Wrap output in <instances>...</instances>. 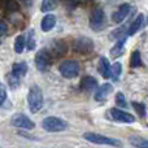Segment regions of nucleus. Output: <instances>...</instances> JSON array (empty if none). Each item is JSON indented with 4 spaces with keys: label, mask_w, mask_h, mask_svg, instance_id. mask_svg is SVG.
<instances>
[{
    "label": "nucleus",
    "mask_w": 148,
    "mask_h": 148,
    "mask_svg": "<svg viewBox=\"0 0 148 148\" xmlns=\"http://www.w3.org/2000/svg\"><path fill=\"white\" fill-rule=\"evenodd\" d=\"M74 51L82 55H88L94 51V42L87 36H79L74 42Z\"/></svg>",
    "instance_id": "nucleus-7"
},
{
    "label": "nucleus",
    "mask_w": 148,
    "mask_h": 148,
    "mask_svg": "<svg viewBox=\"0 0 148 148\" xmlns=\"http://www.w3.org/2000/svg\"><path fill=\"white\" fill-rule=\"evenodd\" d=\"M143 22H144V16L140 13V14H138V17H136L135 20L133 21V23L130 25L129 31H127V35H134V34L143 26Z\"/></svg>",
    "instance_id": "nucleus-16"
},
{
    "label": "nucleus",
    "mask_w": 148,
    "mask_h": 148,
    "mask_svg": "<svg viewBox=\"0 0 148 148\" xmlns=\"http://www.w3.org/2000/svg\"><path fill=\"white\" fill-rule=\"evenodd\" d=\"M133 107L135 108V110H136V113H138L140 117H144L146 116V107H144V104H142V103H136V101H134L133 103Z\"/></svg>",
    "instance_id": "nucleus-26"
},
{
    "label": "nucleus",
    "mask_w": 148,
    "mask_h": 148,
    "mask_svg": "<svg viewBox=\"0 0 148 148\" xmlns=\"http://www.w3.org/2000/svg\"><path fill=\"white\" fill-rule=\"evenodd\" d=\"M110 91H112V84L110 83H104L96 91V94H95V100H96V101H101V100H104L105 97L110 94Z\"/></svg>",
    "instance_id": "nucleus-15"
},
{
    "label": "nucleus",
    "mask_w": 148,
    "mask_h": 148,
    "mask_svg": "<svg viewBox=\"0 0 148 148\" xmlns=\"http://www.w3.org/2000/svg\"><path fill=\"white\" fill-rule=\"evenodd\" d=\"M12 73L14 75H17L18 78L25 77L26 73H27V65H26V62H16L12 66Z\"/></svg>",
    "instance_id": "nucleus-18"
},
{
    "label": "nucleus",
    "mask_w": 148,
    "mask_h": 148,
    "mask_svg": "<svg viewBox=\"0 0 148 148\" xmlns=\"http://www.w3.org/2000/svg\"><path fill=\"white\" fill-rule=\"evenodd\" d=\"M0 44H1V42H0Z\"/></svg>",
    "instance_id": "nucleus-31"
},
{
    "label": "nucleus",
    "mask_w": 148,
    "mask_h": 148,
    "mask_svg": "<svg viewBox=\"0 0 148 148\" xmlns=\"http://www.w3.org/2000/svg\"><path fill=\"white\" fill-rule=\"evenodd\" d=\"M116 103H117V105H120V107L126 108V105H127V103H126L125 95H123L122 92H118V94L116 95Z\"/></svg>",
    "instance_id": "nucleus-27"
},
{
    "label": "nucleus",
    "mask_w": 148,
    "mask_h": 148,
    "mask_svg": "<svg viewBox=\"0 0 148 148\" xmlns=\"http://www.w3.org/2000/svg\"><path fill=\"white\" fill-rule=\"evenodd\" d=\"M107 26V17L101 8H95L90 16V27L94 31H101Z\"/></svg>",
    "instance_id": "nucleus-4"
},
{
    "label": "nucleus",
    "mask_w": 148,
    "mask_h": 148,
    "mask_svg": "<svg viewBox=\"0 0 148 148\" xmlns=\"http://www.w3.org/2000/svg\"><path fill=\"white\" fill-rule=\"evenodd\" d=\"M35 65L39 72L46 73L51 66V52L47 48H43L35 55Z\"/></svg>",
    "instance_id": "nucleus-6"
},
{
    "label": "nucleus",
    "mask_w": 148,
    "mask_h": 148,
    "mask_svg": "<svg viewBox=\"0 0 148 148\" xmlns=\"http://www.w3.org/2000/svg\"><path fill=\"white\" fill-rule=\"evenodd\" d=\"M26 47V39L23 35H18L14 40V52L16 53H22L23 48Z\"/></svg>",
    "instance_id": "nucleus-19"
},
{
    "label": "nucleus",
    "mask_w": 148,
    "mask_h": 148,
    "mask_svg": "<svg viewBox=\"0 0 148 148\" xmlns=\"http://www.w3.org/2000/svg\"><path fill=\"white\" fill-rule=\"evenodd\" d=\"M130 10H131L130 4H121L120 7H118V9L116 10V12L113 13V16H112L113 22L114 23H121L129 16Z\"/></svg>",
    "instance_id": "nucleus-10"
},
{
    "label": "nucleus",
    "mask_w": 148,
    "mask_h": 148,
    "mask_svg": "<svg viewBox=\"0 0 148 148\" xmlns=\"http://www.w3.org/2000/svg\"><path fill=\"white\" fill-rule=\"evenodd\" d=\"M42 126H43L44 130L49 131V133H60V131H64L68 127L66 122L62 118L55 117V116L46 117L43 120V122H42Z\"/></svg>",
    "instance_id": "nucleus-3"
},
{
    "label": "nucleus",
    "mask_w": 148,
    "mask_h": 148,
    "mask_svg": "<svg viewBox=\"0 0 148 148\" xmlns=\"http://www.w3.org/2000/svg\"><path fill=\"white\" fill-rule=\"evenodd\" d=\"M83 138L86 140L91 142L94 144H101V146H112V147H122V142L114 138H108V136L100 135L96 133H84Z\"/></svg>",
    "instance_id": "nucleus-2"
},
{
    "label": "nucleus",
    "mask_w": 148,
    "mask_h": 148,
    "mask_svg": "<svg viewBox=\"0 0 148 148\" xmlns=\"http://www.w3.org/2000/svg\"><path fill=\"white\" fill-rule=\"evenodd\" d=\"M59 72L64 78L73 79L79 74V64L75 60H65L60 64Z\"/></svg>",
    "instance_id": "nucleus-5"
},
{
    "label": "nucleus",
    "mask_w": 148,
    "mask_h": 148,
    "mask_svg": "<svg viewBox=\"0 0 148 148\" xmlns=\"http://www.w3.org/2000/svg\"><path fill=\"white\" fill-rule=\"evenodd\" d=\"M130 65H131V68L142 66V59H140V52L139 51H134L133 53H131Z\"/></svg>",
    "instance_id": "nucleus-23"
},
{
    "label": "nucleus",
    "mask_w": 148,
    "mask_h": 148,
    "mask_svg": "<svg viewBox=\"0 0 148 148\" xmlns=\"http://www.w3.org/2000/svg\"><path fill=\"white\" fill-rule=\"evenodd\" d=\"M110 72H112V66H110L109 61H108L107 57H100L99 61V73L101 74L104 78H109L110 77Z\"/></svg>",
    "instance_id": "nucleus-13"
},
{
    "label": "nucleus",
    "mask_w": 148,
    "mask_h": 148,
    "mask_svg": "<svg viewBox=\"0 0 148 148\" xmlns=\"http://www.w3.org/2000/svg\"><path fill=\"white\" fill-rule=\"evenodd\" d=\"M130 143L131 146L136 148H148V140L144 138H140V136H131Z\"/></svg>",
    "instance_id": "nucleus-20"
},
{
    "label": "nucleus",
    "mask_w": 148,
    "mask_h": 148,
    "mask_svg": "<svg viewBox=\"0 0 148 148\" xmlns=\"http://www.w3.org/2000/svg\"><path fill=\"white\" fill-rule=\"evenodd\" d=\"M51 52L53 56L56 57H61L65 55V52H66V44H65L64 40H56L53 42V44H52V48H51Z\"/></svg>",
    "instance_id": "nucleus-14"
},
{
    "label": "nucleus",
    "mask_w": 148,
    "mask_h": 148,
    "mask_svg": "<svg viewBox=\"0 0 148 148\" xmlns=\"http://www.w3.org/2000/svg\"><path fill=\"white\" fill-rule=\"evenodd\" d=\"M21 1H22L25 5H31V3H33V0H21Z\"/></svg>",
    "instance_id": "nucleus-30"
},
{
    "label": "nucleus",
    "mask_w": 148,
    "mask_h": 148,
    "mask_svg": "<svg viewBox=\"0 0 148 148\" xmlns=\"http://www.w3.org/2000/svg\"><path fill=\"white\" fill-rule=\"evenodd\" d=\"M57 7V3L56 0H43L42 3V12H51V10L56 9Z\"/></svg>",
    "instance_id": "nucleus-22"
},
{
    "label": "nucleus",
    "mask_w": 148,
    "mask_h": 148,
    "mask_svg": "<svg viewBox=\"0 0 148 148\" xmlns=\"http://www.w3.org/2000/svg\"><path fill=\"white\" fill-rule=\"evenodd\" d=\"M79 88L83 91H92L97 88V81L94 77H83L79 82Z\"/></svg>",
    "instance_id": "nucleus-11"
},
{
    "label": "nucleus",
    "mask_w": 148,
    "mask_h": 148,
    "mask_svg": "<svg viewBox=\"0 0 148 148\" xmlns=\"http://www.w3.org/2000/svg\"><path fill=\"white\" fill-rule=\"evenodd\" d=\"M109 113H110V116H112L113 120L117 121V122L133 123L134 121H135V117H134L133 114H130V113L125 112V110L118 109V108H112V109L109 110Z\"/></svg>",
    "instance_id": "nucleus-9"
},
{
    "label": "nucleus",
    "mask_w": 148,
    "mask_h": 148,
    "mask_svg": "<svg viewBox=\"0 0 148 148\" xmlns=\"http://www.w3.org/2000/svg\"><path fill=\"white\" fill-rule=\"evenodd\" d=\"M0 148H1V147H0Z\"/></svg>",
    "instance_id": "nucleus-32"
},
{
    "label": "nucleus",
    "mask_w": 148,
    "mask_h": 148,
    "mask_svg": "<svg viewBox=\"0 0 148 148\" xmlns=\"http://www.w3.org/2000/svg\"><path fill=\"white\" fill-rule=\"evenodd\" d=\"M121 72H122V65H121L120 62H114L113 66H112V72H110V77H112V79L117 81Z\"/></svg>",
    "instance_id": "nucleus-25"
},
{
    "label": "nucleus",
    "mask_w": 148,
    "mask_h": 148,
    "mask_svg": "<svg viewBox=\"0 0 148 148\" xmlns=\"http://www.w3.org/2000/svg\"><path fill=\"white\" fill-rule=\"evenodd\" d=\"M5 100H7V88H5V86L0 82V105L4 104Z\"/></svg>",
    "instance_id": "nucleus-28"
},
{
    "label": "nucleus",
    "mask_w": 148,
    "mask_h": 148,
    "mask_svg": "<svg viewBox=\"0 0 148 148\" xmlns=\"http://www.w3.org/2000/svg\"><path fill=\"white\" fill-rule=\"evenodd\" d=\"M27 104H29V109L33 113H36L43 108L44 104V99H43V92L39 88L38 86H33L29 90L27 94Z\"/></svg>",
    "instance_id": "nucleus-1"
},
{
    "label": "nucleus",
    "mask_w": 148,
    "mask_h": 148,
    "mask_svg": "<svg viewBox=\"0 0 148 148\" xmlns=\"http://www.w3.org/2000/svg\"><path fill=\"white\" fill-rule=\"evenodd\" d=\"M8 31V25L3 20H0V35H4Z\"/></svg>",
    "instance_id": "nucleus-29"
},
{
    "label": "nucleus",
    "mask_w": 148,
    "mask_h": 148,
    "mask_svg": "<svg viewBox=\"0 0 148 148\" xmlns=\"http://www.w3.org/2000/svg\"><path fill=\"white\" fill-rule=\"evenodd\" d=\"M55 25H56V17L53 14H46L43 17V20H42L40 27L44 33H48L55 27Z\"/></svg>",
    "instance_id": "nucleus-12"
},
{
    "label": "nucleus",
    "mask_w": 148,
    "mask_h": 148,
    "mask_svg": "<svg viewBox=\"0 0 148 148\" xmlns=\"http://www.w3.org/2000/svg\"><path fill=\"white\" fill-rule=\"evenodd\" d=\"M7 79H8V83H9L10 88H17V87L20 86V79L21 78H18L17 75H14L12 72L7 75Z\"/></svg>",
    "instance_id": "nucleus-24"
},
{
    "label": "nucleus",
    "mask_w": 148,
    "mask_h": 148,
    "mask_svg": "<svg viewBox=\"0 0 148 148\" xmlns=\"http://www.w3.org/2000/svg\"><path fill=\"white\" fill-rule=\"evenodd\" d=\"M36 47V42H35V33L34 30H30L27 34V38H26V48L29 51H34Z\"/></svg>",
    "instance_id": "nucleus-21"
},
{
    "label": "nucleus",
    "mask_w": 148,
    "mask_h": 148,
    "mask_svg": "<svg viewBox=\"0 0 148 148\" xmlns=\"http://www.w3.org/2000/svg\"><path fill=\"white\" fill-rule=\"evenodd\" d=\"M125 42H126V36H123V38L118 39L117 43L113 46V48L110 49V55H112V57H118L121 56V55L123 53V47H125Z\"/></svg>",
    "instance_id": "nucleus-17"
},
{
    "label": "nucleus",
    "mask_w": 148,
    "mask_h": 148,
    "mask_svg": "<svg viewBox=\"0 0 148 148\" xmlns=\"http://www.w3.org/2000/svg\"><path fill=\"white\" fill-rule=\"evenodd\" d=\"M10 123L12 126L17 129H26V130H33L35 127V123L27 117V116L22 114V113H16L12 118H10Z\"/></svg>",
    "instance_id": "nucleus-8"
}]
</instances>
